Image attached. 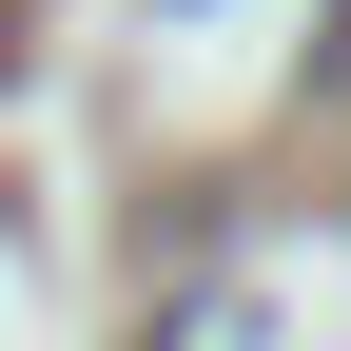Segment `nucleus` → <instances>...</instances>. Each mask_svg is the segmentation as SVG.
Returning a JSON list of instances; mask_svg holds the SVG:
<instances>
[{"label":"nucleus","instance_id":"f257e3e1","mask_svg":"<svg viewBox=\"0 0 351 351\" xmlns=\"http://www.w3.org/2000/svg\"><path fill=\"white\" fill-rule=\"evenodd\" d=\"M0 59H20V20H0Z\"/></svg>","mask_w":351,"mask_h":351}]
</instances>
